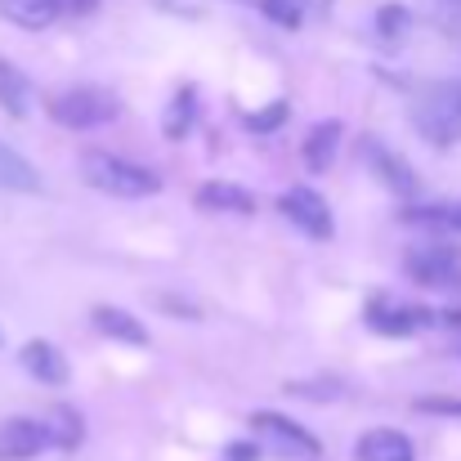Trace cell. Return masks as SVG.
<instances>
[{"label": "cell", "mask_w": 461, "mask_h": 461, "mask_svg": "<svg viewBox=\"0 0 461 461\" xmlns=\"http://www.w3.org/2000/svg\"><path fill=\"white\" fill-rule=\"evenodd\" d=\"M260 457V444H256V439H251V444H233V448H229V461H256Z\"/></svg>", "instance_id": "obj_26"}, {"label": "cell", "mask_w": 461, "mask_h": 461, "mask_svg": "<svg viewBox=\"0 0 461 461\" xmlns=\"http://www.w3.org/2000/svg\"><path fill=\"white\" fill-rule=\"evenodd\" d=\"M0 104H5V113L18 117V122L32 113V81H27L14 63H5V59H0Z\"/></svg>", "instance_id": "obj_18"}, {"label": "cell", "mask_w": 461, "mask_h": 461, "mask_svg": "<svg viewBox=\"0 0 461 461\" xmlns=\"http://www.w3.org/2000/svg\"><path fill=\"white\" fill-rule=\"evenodd\" d=\"M81 175H86L90 188H99V193H108V197H126V202L153 197L157 188H161V175H157V170L131 161V157L104 153V149L81 157Z\"/></svg>", "instance_id": "obj_1"}, {"label": "cell", "mask_w": 461, "mask_h": 461, "mask_svg": "<svg viewBox=\"0 0 461 461\" xmlns=\"http://www.w3.org/2000/svg\"><path fill=\"white\" fill-rule=\"evenodd\" d=\"M358 153H363V166H367V170H372V175L394 193V197H408V202H412V197L421 193V175L394 153L390 144H381V140H372V135H367V140L358 144Z\"/></svg>", "instance_id": "obj_6"}, {"label": "cell", "mask_w": 461, "mask_h": 461, "mask_svg": "<svg viewBox=\"0 0 461 461\" xmlns=\"http://www.w3.org/2000/svg\"><path fill=\"white\" fill-rule=\"evenodd\" d=\"M50 448V435H45V421H32V417H9L0 421V461H32Z\"/></svg>", "instance_id": "obj_9"}, {"label": "cell", "mask_w": 461, "mask_h": 461, "mask_svg": "<svg viewBox=\"0 0 461 461\" xmlns=\"http://www.w3.org/2000/svg\"><path fill=\"white\" fill-rule=\"evenodd\" d=\"M90 322L108 336V340H122V345H149V331H144V322L135 318V313H126V309L117 305H99L95 313H90Z\"/></svg>", "instance_id": "obj_13"}, {"label": "cell", "mask_w": 461, "mask_h": 461, "mask_svg": "<svg viewBox=\"0 0 461 461\" xmlns=\"http://www.w3.org/2000/svg\"><path fill=\"white\" fill-rule=\"evenodd\" d=\"M278 211L305 233V238H331V206L322 202V193L318 188H305V184H296V188H287L283 197H278Z\"/></svg>", "instance_id": "obj_8"}, {"label": "cell", "mask_w": 461, "mask_h": 461, "mask_svg": "<svg viewBox=\"0 0 461 461\" xmlns=\"http://www.w3.org/2000/svg\"><path fill=\"white\" fill-rule=\"evenodd\" d=\"M408 224H421V229H457L461 233V202H435V206H408L403 211Z\"/></svg>", "instance_id": "obj_20"}, {"label": "cell", "mask_w": 461, "mask_h": 461, "mask_svg": "<svg viewBox=\"0 0 461 461\" xmlns=\"http://www.w3.org/2000/svg\"><path fill=\"white\" fill-rule=\"evenodd\" d=\"M412 126L426 144L453 149L461 140V81H430L412 99Z\"/></svg>", "instance_id": "obj_2"}, {"label": "cell", "mask_w": 461, "mask_h": 461, "mask_svg": "<svg viewBox=\"0 0 461 461\" xmlns=\"http://www.w3.org/2000/svg\"><path fill=\"white\" fill-rule=\"evenodd\" d=\"M408 27H412V14H408L403 5H381V14H376V32H381L385 41H399Z\"/></svg>", "instance_id": "obj_21"}, {"label": "cell", "mask_w": 461, "mask_h": 461, "mask_svg": "<svg viewBox=\"0 0 461 461\" xmlns=\"http://www.w3.org/2000/svg\"><path fill=\"white\" fill-rule=\"evenodd\" d=\"M0 188L9 193H41V170L9 144H0Z\"/></svg>", "instance_id": "obj_16"}, {"label": "cell", "mask_w": 461, "mask_h": 461, "mask_svg": "<svg viewBox=\"0 0 461 461\" xmlns=\"http://www.w3.org/2000/svg\"><path fill=\"white\" fill-rule=\"evenodd\" d=\"M336 149H340V122H318L301 144V157L309 170H327L336 161Z\"/></svg>", "instance_id": "obj_17"}, {"label": "cell", "mask_w": 461, "mask_h": 461, "mask_svg": "<svg viewBox=\"0 0 461 461\" xmlns=\"http://www.w3.org/2000/svg\"><path fill=\"white\" fill-rule=\"evenodd\" d=\"M435 9H439V27L461 41V0H435Z\"/></svg>", "instance_id": "obj_24"}, {"label": "cell", "mask_w": 461, "mask_h": 461, "mask_svg": "<svg viewBox=\"0 0 461 461\" xmlns=\"http://www.w3.org/2000/svg\"><path fill=\"white\" fill-rule=\"evenodd\" d=\"M193 202L206 215H256V197L242 184H233V179H206Z\"/></svg>", "instance_id": "obj_10"}, {"label": "cell", "mask_w": 461, "mask_h": 461, "mask_svg": "<svg viewBox=\"0 0 461 461\" xmlns=\"http://www.w3.org/2000/svg\"><path fill=\"white\" fill-rule=\"evenodd\" d=\"M45 113H50L63 131H95V126L117 122L122 99H117L113 90H104V86H72V90L50 95Z\"/></svg>", "instance_id": "obj_3"}, {"label": "cell", "mask_w": 461, "mask_h": 461, "mask_svg": "<svg viewBox=\"0 0 461 461\" xmlns=\"http://www.w3.org/2000/svg\"><path fill=\"white\" fill-rule=\"evenodd\" d=\"M197 122V90H179L166 108V122H161V135L166 140H184Z\"/></svg>", "instance_id": "obj_19"}, {"label": "cell", "mask_w": 461, "mask_h": 461, "mask_svg": "<svg viewBox=\"0 0 461 461\" xmlns=\"http://www.w3.org/2000/svg\"><path fill=\"white\" fill-rule=\"evenodd\" d=\"M0 345H5V331H0Z\"/></svg>", "instance_id": "obj_27"}, {"label": "cell", "mask_w": 461, "mask_h": 461, "mask_svg": "<svg viewBox=\"0 0 461 461\" xmlns=\"http://www.w3.org/2000/svg\"><path fill=\"white\" fill-rule=\"evenodd\" d=\"M421 417H457L461 421V399H448V394H426V399H417L412 403Z\"/></svg>", "instance_id": "obj_23"}, {"label": "cell", "mask_w": 461, "mask_h": 461, "mask_svg": "<svg viewBox=\"0 0 461 461\" xmlns=\"http://www.w3.org/2000/svg\"><path fill=\"white\" fill-rule=\"evenodd\" d=\"M59 0H0V18L23 27V32H45L59 18Z\"/></svg>", "instance_id": "obj_14"}, {"label": "cell", "mask_w": 461, "mask_h": 461, "mask_svg": "<svg viewBox=\"0 0 461 461\" xmlns=\"http://www.w3.org/2000/svg\"><path fill=\"white\" fill-rule=\"evenodd\" d=\"M45 435H50V444H54V448L72 453V448H81V439H86V421H81V412H77V408L54 403V408L45 412Z\"/></svg>", "instance_id": "obj_15"}, {"label": "cell", "mask_w": 461, "mask_h": 461, "mask_svg": "<svg viewBox=\"0 0 461 461\" xmlns=\"http://www.w3.org/2000/svg\"><path fill=\"white\" fill-rule=\"evenodd\" d=\"M18 363L27 367V376L32 381H41V385H68V358H63V349L59 345H50V340H27L23 349H18Z\"/></svg>", "instance_id": "obj_11"}, {"label": "cell", "mask_w": 461, "mask_h": 461, "mask_svg": "<svg viewBox=\"0 0 461 461\" xmlns=\"http://www.w3.org/2000/svg\"><path fill=\"white\" fill-rule=\"evenodd\" d=\"M354 457H358V461H417V448H412V439H408L403 430L376 426V430L358 435Z\"/></svg>", "instance_id": "obj_12"}, {"label": "cell", "mask_w": 461, "mask_h": 461, "mask_svg": "<svg viewBox=\"0 0 461 461\" xmlns=\"http://www.w3.org/2000/svg\"><path fill=\"white\" fill-rule=\"evenodd\" d=\"M251 430L274 448V453H283V457H296V461H318L322 457V444L309 435L301 421H292V417H278V412H256L251 417Z\"/></svg>", "instance_id": "obj_5"}, {"label": "cell", "mask_w": 461, "mask_h": 461, "mask_svg": "<svg viewBox=\"0 0 461 461\" xmlns=\"http://www.w3.org/2000/svg\"><path fill=\"white\" fill-rule=\"evenodd\" d=\"M367 322L381 331V336H412L430 322H461V313H435V309H421V305H394L385 296H376L367 305Z\"/></svg>", "instance_id": "obj_7"}, {"label": "cell", "mask_w": 461, "mask_h": 461, "mask_svg": "<svg viewBox=\"0 0 461 461\" xmlns=\"http://www.w3.org/2000/svg\"><path fill=\"white\" fill-rule=\"evenodd\" d=\"M59 9L63 14H77V18H90L99 9V0H59Z\"/></svg>", "instance_id": "obj_25"}, {"label": "cell", "mask_w": 461, "mask_h": 461, "mask_svg": "<svg viewBox=\"0 0 461 461\" xmlns=\"http://www.w3.org/2000/svg\"><path fill=\"white\" fill-rule=\"evenodd\" d=\"M287 113H292V108L278 99V104H269V108L251 113V117H247V131H256V135H269V131H278V126L287 122Z\"/></svg>", "instance_id": "obj_22"}, {"label": "cell", "mask_w": 461, "mask_h": 461, "mask_svg": "<svg viewBox=\"0 0 461 461\" xmlns=\"http://www.w3.org/2000/svg\"><path fill=\"white\" fill-rule=\"evenodd\" d=\"M408 278L426 292H453L461 287V247L453 242H426L408 251Z\"/></svg>", "instance_id": "obj_4"}]
</instances>
